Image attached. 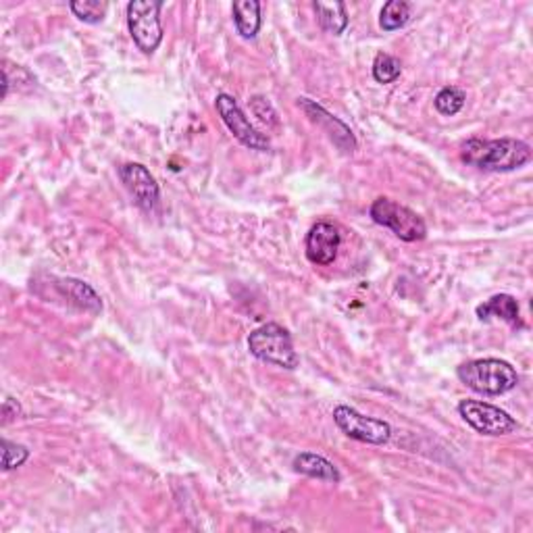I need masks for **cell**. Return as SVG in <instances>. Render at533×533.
I'll use <instances>...</instances> for the list:
<instances>
[{
    "instance_id": "1",
    "label": "cell",
    "mask_w": 533,
    "mask_h": 533,
    "mask_svg": "<svg viewBox=\"0 0 533 533\" xmlns=\"http://www.w3.org/2000/svg\"><path fill=\"white\" fill-rule=\"evenodd\" d=\"M463 161L467 165L483 169V172L507 173L521 169L531 161V148L528 142L517 138L481 140L471 138L463 146Z\"/></svg>"
},
{
    "instance_id": "2",
    "label": "cell",
    "mask_w": 533,
    "mask_h": 533,
    "mask_svg": "<svg viewBox=\"0 0 533 533\" xmlns=\"http://www.w3.org/2000/svg\"><path fill=\"white\" fill-rule=\"evenodd\" d=\"M457 375L469 390L483 396L507 394L518 383L517 369L502 359L469 360L459 367Z\"/></svg>"
},
{
    "instance_id": "3",
    "label": "cell",
    "mask_w": 533,
    "mask_h": 533,
    "mask_svg": "<svg viewBox=\"0 0 533 533\" xmlns=\"http://www.w3.org/2000/svg\"><path fill=\"white\" fill-rule=\"evenodd\" d=\"M248 350L259 360L281 369H296L298 362H301V357L294 350L292 336L280 323H265L257 327L248 336Z\"/></svg>"
},
{
    "instance_id": "4",
    "label": "cell",
    "mask_w": 533,
    "mask_h": 533,
    "mask_svg": "<svg viewBox=\"0 0 533 533\" xmlns=\"http://www.w3.org/2000/svg\"><path fill=\"white\" fill-rule=\"evenodd\" d=\"M369 217L378 225L392 230L394 236L402 242H421L428 236V225L423 219L392 198H378L369 209Z\"/></svg>"
},
{
    "instance_id": "5",
    "label": "cell",
    "mask_w": 533,
    "mask_h": 533,
    "mask_svg": "<svg viewBox=\"0 0 533 533\" xmlns=\"http://www.w3.org/2000/svg\"><path fill=\"white\" fill-rule=\"evenodd\" d=\"M161 9V0H132L127 5V27L144 54H153L163 42Z\"/></svg>"
},
{
    "instance_id": "6",
    "label": "cell",
    "mask_w": 533,
    "mask_h": 533,
    "mask_svg": "<svg viewBox=\"0 0 533 533\" xmlns=\"http://www.w3.org/2000/svg\"><path fill=\"white\" fill-rule=\"evenodd\" d=\"M333 421L348 438L362 444L381 446L388 444L390 438H392V428H390L388 421L362 415L357 409L346 407V404H340V407L333 409Z\"/></svg>"
},
{
    "instance_id": "7",
    "label": "cell",
    "mask_w": 533,
    "mask_h": 533,
    "mask_svg": "<svg viewBox=\"0 0 533 533\" xmlns=\"http://www.w3.org/2000/svg\"><path fill=\"white\" fill-rule=\"evenodd\" d=\"M459 415L465 419L469 428H473L483 436H508L518 429V423L510 417L507 410L489 402L481 400H460L459 402Z\"/></svg>"
},
{
    "instance_id": "8",
    "label": "cell",
    "mask_w": 533,
    "mask_h": 533,
    "mask_svg": "<svg viewBox=\"0 0 533 533\" xmlns=\"http://www.w3.org/2000/svg\"><path fill=\"white\" fill-rule=\"evenodd\" d=\"M215 109L223 123L227 125V130L233 133V138H236L240 144L259 153L271 151V142H269L265 133H261L257 127L251 123V119H248L244 115V111L240 109L236 98L230 94H219L215 98Z\"/></svg>"
},
{
    "instance_id": "9",
    "label": "cell",
    "mask_w": 533,
    "mask_h": 533,
    "mask_svg": "<svg viewBox=\"0 0 533 533\" xmlns=\"http://www.w3.org/2000/svg\"><path fill=\"white\" fill-rule=\"evenodd\" d=\"M119 177L125 190L130 192L133 202H136L142 211L153 212L159 207V183H156L153 173L148 172L144 165H140V163H125V165L119 167Z\"/></svg>"
},
{
    "instance_id": "10",
    "label": "cell",
    "mask_w": 533,
    "mask_h": 533,
    "mask_svg": "<svg viewBox=\"0 0 533 533\" xmlns=\"http://www.w3.org/2000/svg\"><path fill=\"white\" fill-rule=\"evenodd\" d=\"M298 106L307 113V117L312 123L321 127V132L333 142V146L340 148L344 154H352L357 151V138H354L352 130L344 123V121L333 117L331 113H327L321 104L311 101V98H298Z\"/></svg>"
},
{
    "instance_id": "11",
    "label": "cell",
    "mask_w": 533,
    "mask_h": 533,
    "mask_svg": "<svg viewBox=\"0 0 533 533\" xmlns=\"http://www.w3.org/2000/svg\"><path fill=\"white\" fill-rule=\"evenodd\" d=\"M342 246V233L333 223H317L307 233V259L312 265H331Z\"/></svg>"
},
{
    "instance_id": "12",
    "label": "cell",
    "mask_w": 533,
    "mask_h": 533,
    "mask_svg": "<svg viewBox=\"0 0 533 533\" xmlns=\"http://www.w3.org/2000/svg\"><path fill=\"white\" fill-rule=\"evenodd\" d=\"M478 317L481 321H489V319H502L513 327H523L521 311H518V302L515 296L510 294H496L478 307Z\"/></svg>"
},
{
    "instance_id": "13",
    "label": "cell",
    "mask_w": 533,
    "mask_h": 533,
    "mask_svg": "<svg viewBox=\"0 0 533 533\" xmlns=\"http://www.w3.org/2000/svg\"><path fill=\"white\" fill-rule=\"evenodd\" d=\"M294 469L298 473L307 475V478H315L327 483H338L340 479H342L338 467L333 465L331 460H327L325 457H321V454H315V452L298 454V457L294 459Z\"/></svg>"
},
{
    "instance_id": "14",
    "label": "cell",
    "mask_w": 533,
    "mask_h": 533,
    "mask_svg": "<svg viewBox=\"0 0 533 533\" xmlns=\"http://www.w3.org/2000/svg\"><path fill=\"white\" fill-rule=\"evenodd\" d=\"M233 24L242 38H257L261 30V3L257 0H236L232 6Z\"/></svg>"
},
{
    "instance_id": "15",
    "label": "cell",
    "mask_w": 533,
    "mask_h": 533,
    "mask_svg": "<svg viewBox=\"0 0 533 533\" xmlns=\"http://www.w3.org/2000/svg\"><path fill=\"white\" fill-rule=\"evenodd\" d=\"M59 288L63 290V294H65L69 301L75 304V307H80L84 311H90V312H101L103 311L101 296H98L94 292V288H90L88 283H84L80 280H74V277H67V280H61Z\"/></svg>"
},
{
    "instance_id": "16",
    "label": "cell",
    "mask_w": 533,
    "mask_h": 533,
    "mask_svg": "<svg viewBox=\"0 0 533 533\" xmlns=\"http://www.w3.org/2000/svg\"><path fill=\"white\" fill-rule=\"evenodd\" d=\"M312 6H315L319 24H321L325 32L340 35L348 27L346 5L340 3V0H333V3H323V0H317V3Z\"/></svg>"
},
{
    "instance_id": "17",
    "label": "cell",
    "mask_w": 533,
    "mask_h": 533,
    "mask_svg": "<svg viewBox=\"0 0 533 533\" xmlns=\"http://www.w3.org/2000/svg\"><path fill=\"white\" fill-rule=\"evenodd\" d=\"M410 5L404 3V0H390V3L383 5L381 15H380V25L386 32H396L404 27L410 21Z\"/></svg>"
},
{
    "instance_id": "18",
    "label": "cell",
    "mask_w": 533,
    "mask_h": 533,
    "mask_svg": "<svg viewBox=\"0 0 533 533\" xmlns=\"http://www.w3.org/2000/svg\"><path fill=\"white\" fill-rule=\"evenodd\" d=\"M465 103H467V94L457 86H446L438 92L436 98H433V104H436L438 113H442V115L446 117H452L463 111Z\"/></svg>"
},
{
    "instance_id": "19",
    "label": "cell",
    "mask_w": 533,
    "mask_h": 533,
    "mask_svg": "<svg viewBox=\"0 0 533 533\" xmlns=\"http://www.w3.org/2000/svg\"><path fill=\"white\" fill-rule=\"evenodd\" d=\"M69 9L84 24H101L109 11V5L101 3V0H74Z\"/></svg>"
},
{
    "instance_id": "20",
    "label": "cell",
    "mask_w": 533,
    "mask_h": 533,
    "mask_svg": "<svg viewBox=\"0 0 533 533\" xmlns=\"http://www.w3.org/2000/svg\"><path fill=\"white\" fill-rule=\"evenodd\" d=\"M402 74V63L388 53H380L373 61V77L380 84H392Z\"/></svg>"
},
{
    "instance_id": "21",
    "label": "cell",
    "mask_w": 533,
    "mask_h": 533,
    "mask_svg": "<svg viewBox=\"0 0 533 533\" xmlns=\"http://www.w3.org/2000/svg\"><path fill=\"white\" fill-rule=\"evenodd\" d=\"M30 459V450L21 444H13L9 439H3V469L5 471H11V469H17Z\"/></svg>"
},
{
    "instance_id": "22",
    "label": "cell",
    "mask_w": 533,
    "mask_h": 533,
    "mask_svg": "<svg viewBox=\"0 0 533 533\" xmlns=\"http://www.w3.org/2000/svg\"><path fill=\"white\" fill-rule=\"evenodd\" d=\"M19 417H21V404L15 400V398L6 396L3 402V425H9Z\"/></svg>"
},
{
    "instance_id": "23",
    "label": "cell",
    "mask_w": 533,
    "mask_h": 533,
    "mask_svg": "<svg viewBox=\"0 0 533 533\" xmlns=\"http://www.w3.org/2000/svg\"><path fill=\"white\" fill-rule=\"evenodd\" d=\"M252 111H254V115H257L261 121H265V123H273V125H277V115H275V111H273V106H271V103H265V109H261V106L257 104V101H254L252 98Z\"/></svg>"
}]
</instances>
